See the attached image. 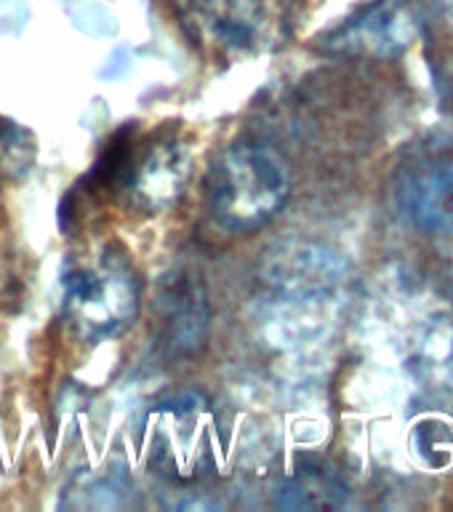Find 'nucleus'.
I'll return each instance as SVG.
<instances>
[{"instance_id": "obj_1", "label": "nucleus", "mask_w": 453, "mask_h": 512, "mask_svg": "<svg viewBox=\"0 0 453 512\" xmlns=\"http://www.w3.org/2000/svg\"><path fill=\"white\" fill-rule=\"evenodd\" d=\"M291 195V168L272 144L240 139L219 152L206 179L208 211L227 232L246 235L280 214Z\"/></svg>"}, {"instance_id": "obj_2", "label": "nucleus", "mask_w": 453, "mask_h": 512, "mask_svg": "<svg viewBox=\"0 0 453 512\" xmlns=\"http://www.w3.org/2000/svg\"><path fill=\"white\" fill-rule=\"evenodd\" d=\"M142 302L134 264L115 246L75 256L62 275V310L88 342L112 339L134 323Z\"/></svg>"}, {"instance_id": "obj_3", "label": "nucleus", "mask_w": 453, "mask_h": 512, "mask_svg": "<svg viewBox=\"0 0 453 512\" xmlns=\"http://www.w3.org/2000/svg\"><path fill=\"white\" fill-rule=\"evenodd\" d=\"M187 38L216 59H246L283 46L294 0H171Z\"/></svg>"}, {"instance_id": "obj_4", "label": "nucleus", "mask_w": 453, "mask_h": 512, "mask_svg": "<svg viewBox=\"0 0 453 512\" xmlns=\"http://www.w3.org/2000/svg\"><path fill=\"white\" fill-rule=\"evenodd\" d=\"M190 176V147L182 136L158 134L131 142L110 160L115 198L126 208L155 214L182 195Z\"/></svg>"}, {"instance_id": "obj_5", "label": "nucleus", "mask_w": 453, "mask_h": 512, "mask_svg": "<svg viewBox=\"0 0 453 512\" xmlns=\"http://www.w3.org/2000/svg\"><path fill=\"white\" fill-rule=\"evenodd\" d=\"M392 206L403 222L427 235L453 232V155L422 152L408 160L392 182Z\"/></svg>"}, {"instance_id": "obj_6", "label": "nucleus", "mask_w": 453, "mask_h": 512, "mask_svg": "<svg viewBox=\"0 0 453 512\" xmlns=\"http://www.w3.org/2000/svg\"><path fill=\"white\" fill-rule=\"evenodd\" d=\"M416 35V22L406 0H374L331 30L320 46L328 54L390 59L403 54Z\"/></svg>"}, {"instance_id": "obj_7", "label": "nucleus", "mask_w": 453, "mask_h": 512, "mask_svg": "<svg viewBox=\"0 0 453 512\" xmlns=\"http://www.w3.org/2000/svg\"><path fill=\"white\" fill-rule=\"evenodd\" d=\"M344 278L342 259L331 248L291 243L278 248L264 270L272 294L283 302H315L334 294Z\"/></svg>"}, {"instance_id": "obj_8", "label": "nucleus", "mask_w": 453, "mask_h": 512, "mask_svg": "<svg viewBox=\"0 0 453 512\" xmlns=\"http://www.w3.org/2000/svg\"><path fill=\"white\" fill-rule=\"evenodd\" d=\"M158 336L171 355L192 352L203 342L208 328V299L198 280L187 272H174L160 286L158 302Z\"/></svg>"}, {"instance_id": "obj_9", "label": "nucleus", "mask_w": 453, "mask_h": 512, "mask_svg": "<svg viewBox=\"0 0 453 512\" xmlns=\"http://www.w3.org/2000/svg\"><path fill=\"white\" fill-rule=\"evenodd\" d=\"M347 486L328 467H299L280 486L278 504L283 507H304V510H328L344 504Z\"/></svg>"}]
</instances>
